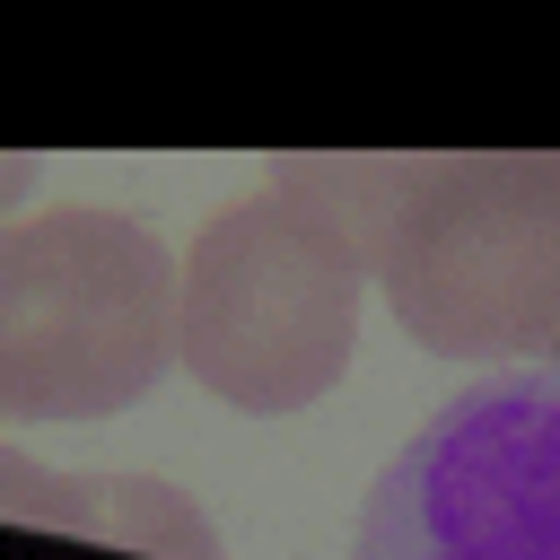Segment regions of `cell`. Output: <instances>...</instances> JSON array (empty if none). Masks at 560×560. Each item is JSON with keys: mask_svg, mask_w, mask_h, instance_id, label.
I'll use <instances>...</instances> for the list:
<instances>
[{"mask_svg": "<svg viewBox=\"0 0 560 560\" xmlns=\"http://www.w3.org/2000/svg\"><path fill=\"white\" fill-rule=\"evenodd\" d=\"M184 262L122 210H35L0 236V411L114 420L175 359Z\"/></svg>", "mask_w": 560, "mask_h": 560, "instance_id": "6da1fadb", "label": "cell"}, {"mask_svg": "<svg viewBox=\"0 0 560 560\" xmlns=\"http://www.w3.org/2000/svg\"><path fill=\"white\" fill-rule=\"evenodd\" d=\"M368 271L271 184L210 210L184 245L175 359L236 411H306L359 350Z\"/></svg>", "mask_w": 560, "mask_h": 560, "instance_id": "7a4b0ae2", "label": "cell"}, {"mask_svg": "<svg viewBox=\"0 0 560 560\" xmlns=\"http://www.w3.org/2000/svg\"><path fill=\"white\" fill-rule=\"evenodd\" d=\"M420 350L490 359L560 341V149H438L376 271Z\"/></svg>", "mask_w": 560, "mask_h": 560, "instance_id": "3957f363", "label": "cell"}, {"mask_svg": "<svg viewBox=\"0 0 560 560\" xmlns=\"http://www.w3.org/2000/svg\"><path fill=\"white\" fill-rule=\"evenodd\" d=\"M350 560H560V359L446 394L376 472Z\"/></svg>", "mask_w": 560, "mask_h": 560, "instance_id": "277c9868", "label": "cell"}, {"mask_svg": "<svg viewBox=\"0 0 560 560\" xmlns=\"http://www.w3.org/2000/svg\"><path fill=\"white\" fill-rule=\"evenodd\" d=\"M0 516L18 542H79L105 560H228L219 525L158 472H44L0 446Z\"/></svg>", "mask_w": 560, "mask_h": 560, "instance_id": "5b68a950", "label": "cell"}, {"mask_svg": "<svg viewBox=\"0 0 560 560\" xmlns=\"http://www.w3.org/2000/svg\"><path fill=\"white\" fill-rule=\"evenodd\" d=\"M438 175V149H289L262 166L271 192H289L368 280L394 254V228L411 210V192Z\"/></svg>", "mask_w": 560, "mask_h": 560, "instance_id": "8992f818", "label": "cell"}, {"mask_svg": "<svg viewBox=\"0 0 560 560\" xmlns=\"http://www.w3.org/2000/svg\"><path fill=\"white\" fill-rule=\"evenodd\" d=\"M551 359H560V341H551Z\"/></svg>", "mask_w": 560, "mask_h": 560, "instance_id": "52a82bcc", "label": "cell"}]
</instances>
